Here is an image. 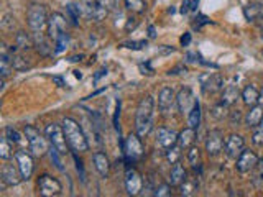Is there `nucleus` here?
I'll return each instance as SVG.
<instances>
[{
	"label": "nucleus",
	"mask_w": 263,
	"mask_h": 197,
	"mask_svg": "<svg viewBox=\"0 0 263 197\" xmlns=\"http://www.w3.org/2000/svg\"><path fill=\"white\" fill-rule=\"evenodd\" d=\"M153 110H155V99L152 95H145L139 107H137L135 115V133L140 138H147L153 128Z\"/></svg>",
	"instance_id": "1"
},
{
	"label": "nucleus",
	"mask_w": 263,
	"mask_h": 197,
	"mask_svg": "<svg viewBox=\"0 0 263 197\" xmlns=\"http://www.w3.org/2000/svg\"><path fill=\"white\" fill-rule=\"evenodd\" d=\"M61 125L64 128L66 140H68V145H69L71 150L76 151V153H84L89 150V141L86 138L84 131H82L81 125L77 123L74 118L66 117Z\"/></svg>",
	"instance_id": "2"
},
{
	"label": "nucleus",
	"mask_w": 263,
	"mask_h": 197,
	"mask_svg": "<svg viewBox=\"0 0 263 197\" xmlns=\"http://www.w3.org/2000/svg\"><path fill=\"white\" fill-rule=\"evenodd\" d=\"M23 133H25V136H27L28 148H30V151H32L33 156L41 158V156H45L46 153H50L51 143H50V140H48V136L45 138V136L40 133L38 128L32 127V125H27L25 130H23Z\"/></svg>",
	"instance_id": "3"
},
{
	"label": "nucleus",
	"mask_w": 263,
	"mask_h": 197,
	"mask_svg": "<svg viewBox=\"0 0 263 197\" xmlns=\"http://www.w3.org/2000/svg\"><path fill=\"white\" fill-rule=\"evenodd\" d=\"M48 12L46 7L41 4H32L28 7L27 12V22H28V27L33 30V32H43V30L48 28Z\"/></svg>",
	"instance_id": "4"
},
{
	"label": "nucleus",
	"mask_w": 263,
	"mask_h": 197,
	"mask_svg": "<svg viewBox=\"0 0 263 197\" xmlns=\"http://www.w3.org/2000/svg\"><path fill=\"white\" fill-rule=\"evenodd\" d=\"M46 136L50 140L51 146L56 148L64 156V154L69 153V145H68V140H66V135H64V128L63 125H58V123H50L46 127Z\"/></svg>",
	"instance_id": "5"
},
{
	"label": "nucleus",
	"mask_w": 263,
	"mask_h": 197,
	"mask_svg": "<svg viewBox=\"0 0 263 197\" xmlns=\"http://www.w3.org/2000/svg\"><path fill=\"white\" fill-rule=\"evenodd\" d=\"M123 154L127 161H139L143 158L145 154V150H143V145H142V138L137 133H130L127 136V140L123 143Z\"/></svg>",
	"instance_id": "6"
},
{
	"label": "nucleus",
	"mask_w": 263,
	"mask_h": 197,
	"mask_svg": "<svg viewBox=\"0 0 263 197\" xmlns=\"http://www.w3.org/2000/svg\"><path fill=\"white\" fill-rule=\"evenodd\" d=\"M77 5H79L81 14L89 20H97V22L104 20L107 12H109V10H105L97 0H79Z\"/></svg>",
	"instance_id": "7"
},
{
	"label": "nucleus",
	"mask_w": 263,
	"mask_h": 197,
	"mask_svg": "<svg viewBox=\"0 0 263 197\" xmlns=\"http://www.w3.org/2000/svg\"><path fill=\"white\" fill-rule=\"evenodd\" d=\"M38 190L43 197H55L61 194L63 186L56 177H53L50 174H43L38 179Z\"/></svg>",
	"instance_id": "8"
},
{
	"label": "nucleus",
	"mask_w": 263,
	"mask_h": 197,
	"mask_svg": "<svg viewBox=\"0 0 263 197\" xmlns=\"http://www.w3.org/2000/svg\"><path fill=\"white\" fill-rule=\"evenodd\" d=\"M125 189H127L128 195H139L143 190V179L140 172L135 168H130V166H127V169H125Z\"/></svg>",
	"instance_id": "9"
},
{
	"label": "nucleus",
	"mask_w": 263,
	"mask_h": 197,
	"mask_svg": "<svg viewBox=\"0 0 263 197\" xmlns=\"http://www.w3.org/2000/svg\"><path fill=\"white\" fill-rule=\"evenodd\" d=\"M15 159H17V164H19V169L22 172V177L23 181H28L32 177L33 171H35V159L33 156L25 150H19L15 153Z\"/></svg>",
	"instance_id": "10"
},
{
	"label": "nucleus",
	"mask_w": 263,
	"mask_h": 197,
	"mask_svg": "<svg viewBox=\"0 0 263 197\" xmlns=\"http://www.w3.org/2000/svg\"><path fill=\"white\" fill-rule=\"evenodd\" d=\"M46 32H48V38L53 40V41H56L66 32V19L61 14H58V12L51 14L50 20H48Z\"/></svg>",
	"instance_id": "11"
},
{
	"label": "nucleus",
	"mask_w": 263,
	"mask_h": 197,
	"mask_svg": "<svg viewBox=\"0 0 263 197\" xmlns=\"http://www.w3.org/2000/svg\"><path fill=\"white\" fill-rule=\"evenodd\" d=\"M243 150H245V140H243L242 135L232 133L224 143V151H225L227 156L232 158V159H237Z\"/></svg>",
	"instance_id": "12"
},
{
	"label": "nucleus",
	"mask_w": 263,
	"mask_h": 197,
	"mask_svg": "<svg viewBox=\"0 0 263 197\" xmlns=\"http://www.w3.org/2000/svg\"><path fill=\"white\" fill-rule=\"evenodd\" d=\"M224 136L220 130H211L206 138V151L209 156H217L224 148Z\"/></svg>",
	"instance_id": "13"
},
{
	"label": "nucleus",
	"mask_w": 263,
	"mask_h": 197,
	"mask_svg": "<svg viewBox=\"0 0 263 197\" xmlns=\"http://www.w3.org/2000/svg\"><path fill=\"white\" fill-rule=\"evenodd\" d=\"M256 164H258V156L252 150H243L240 156L237 158V171L242 172V174L250 172Z\"/></svg>",
	"instance_id": "14"
},
{
	"label": "nucleus",
	"mask_w": 263,
	"mask_h": 197,
	"mask_svg": "<svg viewBox=\"0 0 263 197\" xmlns=\"http://www.w3.org/2000/svg\"><path fill=\"white\" fill-rule=\"evenodd\" d=\"M194 104H196V99L193 95V91H191L189 87H183L181 91L176 94V105L181 113H186L188 115L191 109L194 107Z\"/></svg>",
	"instance_id": "15"
},
{
	"label": "nucleus",
	"mask_w": 263,
	"mask_h": 197,
	"mask_svg": "<svg viewBox=\"0 0 263 197\" xmlns=\"http://www.w3.org/2000/svg\"><path fill=\"white\" fill-rule=\"evenodd\" d=\"M201 84L202 91L206 94H216L224 89V81L220 74H204L201 76Z\"/></svg>",
	"instance_id": "16"
},
{
	"label": "nucleus",
	"mask_w": 263,
	"mask_h": 197,
	"mask_svg": "<svg viewBox=\"0 0 263 197\" xmlns=\"http://www.w3.org/2000/svg\"><path fill=\"white\" fill-rule=\"evenodd\" d=\"M0 177H2V182L7 184V186H17L22 181V172L19 169V164H4L2 171H0Z\"/></svg>",
	"instance_id": "17"
},
{
	"label": "nucleus",
	"mask_w": 263,
	"mask_h": 197,
	"mask_svg": "<svg viewBox=\"0 0 263 197\" xmlns=\"http://www.w3.org/2000/svg\"><path fill=\"white\" fill-rule=\"evenodd\" d=\"M178 135L175 130L170 128H158L157 133V145L163 150H168V148L178 145Z\"/></svg>",
	"instance_id": "18"
},
{
	"label": "nucleus",
	"mask_w": 263,
	"mask_h": 197,
	"mask_svg": "<svg viewBox=\"0 0 263 197\" xmlns=\"http://www.w3.org/2000/svg\"><path fill=\"white\" fill-rule=\"evenodd\" d=\"M176 102V94L171 87H163L158 95V109L166 113L173 109V105Z\"/></svg>",
	"instance_id": "19"
},
{
	"label": "nucleus",
	"mask_w": 263,
	"mask_h": 197,
	"mask_svg": "<svg viewBox=\"0 0 263 197\" xmlns=\"http://www.w3.org/2000/svg\"><path fill=\"white\" fill-rule=\"evenodd\" d=\"M261 120H263V105L260 104L250 107L248 112L245 113V117H243V122L248 128H255Z\"/></svg>",
	"instance_id": "20"
},
{
	"label": "nucleus",
	"mask_w": 263,
	"mask_h": 197,
	"mask_svg": "<svg viewBox=\"0 0 263 197\" xmlns=\"http://www.w3.org/2000/svg\"><path fill=\"white\" fill-rule=\"evenodd\" d=\"M92 161H94V166L97 172L102 177H107L109 176V171H110V163H109V158L105 156V153L102 151H97L92 154Z\"/></svg>",
	"instance_id": "21"
},
{
	"label": "nucleus",
	"mask_w": 263,
	"mask_h": 197,
	"mask_svg": "<svg viewBox=\"0 0 263 197\" xmlns=\"http://www.w3.org/2000/svg\"><path fill=\"white\" fill-rule=\"evenodd\" d=\"M196 143V128L188 127L184 128L183 131H179L178 135V145L183 148V150H189Z\"/></svg>",
	"instance_id": "22"
},
{
	"label": "nucleus",
	"mask_w": 263,
	"mask_h": 197,
	"mask_svg": "<svg viewBox=\"0 0 263 197\" xmlns=\"http://www.w3.org/2000/svg\"><path fill=\"white\" fill-rule=\"evenodd\" d=\"M240 97H242L243 104L247 107H253L256 104H260V91L255 86H252V84L243 89L242 94H240Z\"/></svg>",
	"instance_id": "23"
},
{
	"label": "nucleus",
	"mask_w": 263,
	"mask_h": 197,
	"mask_svg": "<svg viewBox=\"0 0 263 197\" xmlns=\"http://www.w3.org/2000/svg\"><path fill=\"white\" fill-rule=\"evenodd\" d=\"M197 190H199V181H197V177L194 176H186V179L179 184V192H181V195H194Z\"/></svg>",
	"instance_id": "24"
},
{
	"label": "nucleus",
	"mask_w": 263,
	"mask_h": 197,
	"mask_svg": "<svg viewBox=\"0 0 263 197\" xmlns=\"http://www.w3.org/2000/svg\"><path fill=\"white\" fill-rule=\"evenodd\" d=\"M238 95H240V91H238L237 86H227L222 91V95H220V102L227 107H232L237 102Z\"/></svg>",
	"instance_id": "25"
},
{
	"label": "nucleus",
	"mask_w": 263,
	"mask_h": 197,
	"mask_svg": "<svg viewBox=\"0 0 263 197\" xmlns=\"http://www.w3.org/2000/svg\"><path fill=\"white\" fill-rule=\"evenodd\" d=\"M33 41H35V46H37V50L41 56H50L51 53V46L48 43L46 37L43 35V32H35L33 33Z\"/></svg>",
	"instance_id": "26"
},
{
	"label": "nucleus",
	"mask_w": 263,
	"mask_h": 197,
	"mask_svg": "<svg viewBox=\"0 0 263 197\" xmlns=\"http://www.w3.org/2000/svg\"><path fill=\"white\" fill-rule=\"evenodd\" d=\"M186 176H188L186 169H184L179 163H176L175 166H173L171 172H170V184H171V186H178L179 187V184H181L184 179H186Z\"/></svg>",
	"instance_id": "27"
},
{
	"label": "nucleus",
	"mask_w": 263,
	"mask_h": 197,
	"mask_svg": "<svg viewBox=\"0 0 263 197\" xmlns=\"http://www.w3.org/2000/svg\"><path fill=\"white\" fill-rule=\"evenodd\" d=\"M9 55H10V61H12V66H14L15 71L22 73V71L30 69V64L27 63V59L23 58L22 55H19V53L15 51V48H12V51L9 53Z\"/></svg>",
	"instance_id": "28"
},
{
	"label": "nucleus",
	"mask_w": 263,
	"mask_h": 197,
	"mask_svg": "<svg viewBox=\"0 0 263 197\" xmlns=\"http://www.w3.org/2000/svg\"><path fill=\"white\" fill-rule=\"evenodd\" d=\"M15 45H17V48H20L22 51H28L35 46V41L32 37H28L25 32H19L15 37Z\"/></svg>",
	"instance_id": "29"
},
{
	"label": "nucleus",
	"mask_w": 263,
	"mask_h": 197,
	"mask_svg": "<svg viewBox=\"0 0 263 197\" xmlns=\"http://www.w3.org/2000/svg\"><path fill=\"white\" fill-rule=\"evenodd\" d=\"M14 71L15 69H14V66H12L10 55L7 51H4L2 56H0V74H2V79H7Z\"/></svg>",
	"instance_id": "30"
},
{
	"label": "nucleus",
	"mask_w": 263,
	"mask_h": 197,
	"mask_svg": "<svg viewBox=\"0 0 263 197\" xmlns=\"http://www.w3.org/2000/svg\"><path fill=\"white\" fill-rule=\"evenodd\" d=\"M243 15H245V19H247L248 22L258 20L260 17L263 15L261 5H258V4H250V5H247V7L243 9Z\"/></svg>",
	"instance_id": "31"
},
{
	"label": "nucleus",
	"mask_w": 263,
	"mask_h": 197,
	"mask_svg": "<svg viewBox=\"0 0 263 197\" xmlns=\"http://www.w3.org/2000/svg\"><path fill=\"white\" fill-rule=\"evenodd\" d=\"M188 122H189V127L199 128V125H201V104L197 102V100H196L193 109H191V112L188 113Z\"/></svg>",
	"instance_id": "32"
},
{
	"label": "nucleus",
	"mask_w": 263,
	"mask_h": 197,
	"mask_svg": "<svg viewBox=\"0 0 263 197\" xmlns=\"http://www.w3.org/2000/svg\"><path fill=\"white\" fill-rule=\"evenodd\" d=\"M125 7L132 14H143L147 10V4L145 0H125Z\"/></svg>",
	"instance_id": "33"
},
{
	"label": "nucleus",
	"mask_w": 263,
	"mask_h": 197,
	"mask_svg": "<svg viewBox=\"0 0 263 197\" xmlns=\"http://www.w3.org/2000/svg\"><path fill=\"white\" fill-rule=\"evenodd\" d=\"M12 145H10V140L7 138V136H4L2 140H0V158L2 159H10L12 158Z\"/></svg>",
	"instance_id": "34"
},
{
	"label": "nucleus",
	"mask_w": 263,
	"mask_h": 197,
	"mask_svg": "<svg viewBox=\"0 0 263 197\" xmlns=\"http://www.w3.org/2000/svg\"><path fill=\"white\" fill-rule=\"evenodd\" d=\"M181 150H183V148L179 145H175V146L168 148V150H166V159H168L171 164L179 163V158H181Z\"/></svg>",
	"instance_id": "35"
},
{
	"label": "nucleus",
	"mask_w": 263,
	"mask_h": 197,
	"mask_svg": "<svg viewBox=\"0 0 263 197\" xmlns=\"http://www.w3.org/2000/svg\"><path fill=\"white\" fill-rule=\"evenodd\" d=\"M188 159H189V163L191 166L196 169L197 166L201 164V154H199V148H196L194 145L189 148V151H188Z\"/></svg>",
	"instance_id": "36"
},
{
	"label": "nucleus",
	"mask_w": 263,
	"mask_h": 197,
	"mask_svg": "<svg viewBox=\"0 0 263 197\" xmlns=\"http://www.w3.org/2000/svg\"><path fill=\"white\" fill-rule=\"evenodd\" d=\"M227 110H229V107L224 105L222 102H220V104H217V105H214V107H212L211 113H212V117H214V118H217V120H222L224 117L229 115V112H227Z\"/></svg>",
	"instance_id": "37"
},
{
	"label": "nucleus",
	"mask_w": 263,
	"mask_h": 197,
	"mask_svg": "<svg viewBox=\"0 0 263 197\" xmlns=\"http://www.w3.org/2000/svg\"><path fill=\"white\" fill-rule=\"evenodd\" d=\"M252 141H253V145H256V146H263V120L253 128Z\"/></svg>",
	"instance_id": "38"
},
{
	"label": "nucleus",
	"mask_w": 263,
	"mask_h": 197,
	"mask_svg": "<svg viewBox=\"0 0 263 197\" xmlns=\"http://www.w3.org/2000/svg\"><path fill=\"white\" fill-rule=\"evenodd\" d=\"M68 45H69V35L64 32L61 37L55 41V53H63L66 48H68Z\"/></svg>",
	"instance_id": "39"
},
{
	"label": "nucleus",
	"mask_w": 263,
	"mask_h": 197,
	"mask_svg": "<svg viewBox=\"0 0 263 197\" xmlns=\"http://www.w3.org/2000/svg\"><path fill=\"white\" fill-rule=\"evenodd\" d=\"M68 14L71 17V20H73L74 23H77V20H79V15H81L79 5H77V4H69L68 5Z\"/></svg>",
	"instance_id": "40"
},
{
	"label": "nucleus",
	"mask_w": 263,
	"mask_h": 197,
	"mask_svg": "<svg viewBox=\"0 0 263 197\" xmlns=\"http://www.w3.org/2000/svg\"><path fill=\"white\" fill-rule=\"evenodd\" d=\"M171 184H161V186H158L157 189H155V195L157 197H168L171 195Z\"/></svg>",
	"instance_id": "41"
},
{
	"label": "nucleus",
	"mask_w": 263,
	"mask_h": 197,
	"mask_svg": "<svg viewBox=\"0 0 263 197\" xmlns=\"http://www.w3.org/2000/svg\"><path fill=\"white\" fill-rule=\"evenodd\" d=\"M5 136L10 140V141H14V143H20L22 141V136H20V133L17 130H14L12 127H7L5 128Z\"/></svg>",
	"instance_id": "42"
},
{
	"label": "nucleus",
	"mask_w": 263,
	"mask_h": 197,
	"mask_svg": "<svg viewBox=\"0 0 263 197\" xmlns=\"http://www.w3.org/2000/svg\"><path fill=\"white\" fill-rule=\"evenodd\" d=\"M123 48H128V50H143L147 46V41L145 40H140V41H128V43H123Z\"/></svg>",
	"instance_id": "43"
},
{
	"label": "nucleus",
	"mask_w": 263,
	"mask_h": 197,
	"mask_svg": "<svg viewBox=\"0 0 263 197\" xmlns=\"http://www.w3.org/2000/svg\"><path fill=\"white\" fill-rule=\"evenodd\" d=\"M105 10H117L118 9V0H97Z\"/></svg>",
	"instance_id": "44"
},
{
	"label": "nucleus",
	"mask_w": 263,
	"mask_h": 197,
	"mask_svg": "<svg viewBox=\"0 0 263 197\" xmlns=\"http://www.w3.org/2000/svg\"><path fill=\"white\" fill-rule=\"evenodd\" d=\"M2 27L5 30H12L15 27V17H10V15H5L4 20H2Z\"/></svg>",
	"instance_id": "45"
},
{
	"label": "nucleus",
	"mask_w": 263,
	"mask_h": 197,
	"mask_svg": "<svg viewBox=\"0 0 263 197\" xmlns=\"http://www.w3.org/2000/svg\"><path fill=\"white\" fill-rule=\"evenodd\" d=\"M229 120H230L232 125H235V123L240 122V120H242V113H240V110L229 112Z\"/></svg>",
	"instance_id": "46"
},
{
	"label": "nucleus",
	"mask_w": 263,
	"mask_h": 197,
	"mask_svg": "<svg viewBox=\"0 0 263 197\" xmlns=\"http://www.w3.org/2000/svg\"><path fill=\"white\" fill-rule=\"evenodd\" d=\"M191 2H193V0H183V7H181L183 14H188V12H191Z\"/></svg>",
	"instance_id": "47"
},
{
	"label": "nucleus",
	"mask_w": 263,
	"mask_h": 197,
	"mask_svg": "<svg viewBox=\"0 0 263 197\" xmlns=\"http://www.w3.org/2000/svg\"><path fill=\"white\" fill-rule=\"evenodd\" d=\"M137 25H139V20H137V19H128L127 27H125V28H127V32H130V30H134Z\"/></svg>",
	"instance_id": "48"
},
{
	"label": "nucleus",
	"mask_w": 263,
	"mask_h": 197,
	"mask_svg": "<svg viewBox=\"0 0 263 197\" xmlns=\"http://www.w3.org/2000/svg\"><path fill=\"white\" fill-rule=\"evenodd\" d=\"M191 43V33H186L184 37H181V45L183 46H188Z\"/></svg>",
	"instance_id": "49"
},
{
	"label": "nucleus",
	"mask_w": 263,
	"mask_h": 197,
	"mask_svg": "<svg viewBox=\"0 0 263 197\" xmlns=\"http://www.w3.org/2000/svg\"><path fill=\"white\" fill-rule=\"evenodd\" d=\"M53 82H55V84H56L58 87H64V86H66V84H64V81H63L59 76H55V77H53Z\"/></svg>",
	"instance_id": "50"
},
{
	"label": "nucleus",
	"mask_w": 263,
	"mask_h": 197,
	"mask_svg": "<svg viewBox=\"0 0 263 197\" xmlns=\"http://www.w3.org/2000/svg\"><path fill=\"white\" fill-rule=\"evenodd\" d=\"M105 74H107V69H100L99 73L95 74V77H94V82H97V81L100 79V77H102V76H105Z\"/></svg>",
	"instance_id": "51"
},
{
	"label": "nucleus",
	"mask_w": 263,
	"mask_h": 197,
	"mask_svg": "<svg viewBox=\"0 0 263 197\" xmlns=\"http://www.w3.org/2000/svg\"><path fill=\"white\" fill-rule=\"evenodd\" d=\"M148 32H150V38L157 37V33H155V27H148Z\"/></svg>",
	"instance_id": "52"
},
{
	"label": "nucleus",
	"mask_w": 263,
	"mask_h": 197,
	"mask_svg": "<svg viewBox=\"0 0 263 197\" xmlns=\"http://www.w3.org/2000/svg\"><path fill=\"white\" fill-rule=\"evenodd\" d=\"M260 105H263V89L260 91Z\"/></svg>",
	"instance_id": "53"
},
{
	"label": "nucleus",
	"mask_w": 263,
	"mask_h": 197,
	"mask_svg": "<svg viewBox=\"0 0 263 197\" xmlns=\"http://www.w3.org/2000/svg\"><path fill=\"white\" fill-rule=\"evenodd\" d=\"M258 20H261V23H263V15L260 17V19H258Z\"/></svg>",
	"instance_id": "54"
},
{
	"label": "nucleus",
	"mask_w": 263,
	"mask_h": 197,
	"mask_svg": "<svg viewBox=\"0 0 263 197\" xmlns=\"http://www.w3.org/2000/svg\"><path fill=\"white\" fill-rule=\"evenodd\" d=\"M263 164V163H261ZM261 179H263V168H261Z\"/></svg>",
	"instance_id": "55"
},
{
	"label": "nucleus",
	"mask_w": 263,
	"mask_h": 197,
	"mask_svg": "<svg viewBox=\"0 0 263 197\" xmlns=\"http://www.w3.org/2000/svg\"><path fill=\"white\" fill-rule=\"evenodd\" d=\"M261 40H263V32H261Z\"/></svg>",
	"instance_id": "56"
},
{
	"label": "nucleus",
	"mask_w": 263,
	"mask_h": 197,
	"mask_svg": "<svg viewBox=\"0 0 263 197\" xmlns=\"http://www.w3.org/2000/svg\"><path fill=\"white\" fill-rule=\"evenodd\" d=\"M261 55H263V51H261Z\"/></svg>",
	"instance_id": "57"
}]
</instances>
